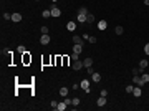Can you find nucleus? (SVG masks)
<instances>
[{
    "instance_id": "bb28decb",
    "label": "nucleus",
    "mask_w": 149,
    "mask_h": 111,
    "mask_svg": "<svg viewBox=\"0 0 149 111\" xmlns=\"http://www.w3.org/2000/svg\"><path fill=\"white\" fill-rule=\"evenodd\" d=\"M48 33V27H41V35H47Z\"/></svg>"
},
{
    "instance_id": "c9c22d12",
    "label": "nucleus",
    "mask_w": 149,
    "mask_h": 111,
    "mask_svg": "<svg viewBox=\"0 0 149 111\" xmlns=\"http://www.w3.org/2000/svg\"><path fill=\"white\" fill-rule=\"evenodd\" d=\"M51 2H56V0H51Z\"/></svg>"
},
{
    "instance_id": "cd10ccee",
    "label": "nucleus",
    "mask_w": 149,
    "mask_h": 111,
    "mask_svg": "<svg viewBox=\"0 0 149 111\" xmlns=\"http://www.w3.org/2000/svg\"><path fill=\"white\" fill-rule=\"evenodd\" d=\"M3 20H12V15L10 13H3Z\"/></svg>"
},
{
    "instance_id": "dca6fc26",
    "label": "nucleus",
    "mask_w": 149,
    "mask_h": 111,
    "mask_svg": "<svg viewBox=\"0 0 149 111\" xmlns=\"http://www.w3.org/2000/svg\"><path fill=\"white\" fill-rule=\"evenodd\" d=\"M86 22H88V23H93L94 22V15L93 13H88V15H86Z\"/></svg>"
},
{
    "instance_id": "aec40b11",
    "label": "nucleus",
    "mask_w": 149,
    "mask_h": 111,
    "mask_svg": "<svg viewBox=\"0 0 149 111\" xmlns=\"http://www.w3.org/2000/svg\"><path fill=\"white\" fill-rule=\"evenodd\" d=\"M60 94H61L63 98H65V96H68V88H65V86H63V88L60 90Z\"/></svg>"
},
{
    "instance_id": "72a5a7b5",
    "label": "nucleus",
    "mask_w": 149,
    "mask_h": 111,
    "mask_svg": "<svg viewBox=\"0 0 149 111\" xmlns=\"http://www.w3.org/2000/svg\"><path fill=\"white\" fill-rule=\"evenodd\" d=\"M51 108H53V110H56V108H58V103H56V101H51Z\"/></svg>"
},
{
    "instance_id": "c85d7f7f",
    "label": "nucleus",
    "mask_w": 149,
    "mask_h": 111,
    "mask_svg": "<svg viewBox=\"0 0 149 111\" xmlns=\"http://www.w3.org/2000/svg\"><path fill=\"white\" fill-rule=\"evenodd\" d=\"M80 104V98H73V106H78Z\"/></svg>"
},
{
    "instance_id": "1a4fd4ad",
    "label": "nucleus",
    "mask_w": 149,
    "mask_h": 111,
    "mask_svg": "<svg viewBox=\"0 0 149 111\" xmlns=\"http://www.w3.org/2000/svg\"><path fill=\"white\" fill-rule=\"evenodd\" d=\"M66 28H68V32H74V30H76V23H74V22H68V23H66Z\"/></svg>"
},
{
    "instance_id": "2eb2a0df",
    "label": "nucleus",
    "mask_w": 149,
    "mask_h": 111,
    "mask_svg": "<svg viewBox=\"0 0 149 111\" xmlns=\"http://www.w3.org/2000/svg\"><path fill=\"white\" fill-rule=\"evenodd\" d=\"M66 106H68V104H66L65 101H63V103H58V108H56V110H58V111H65Z\"/></svg>"
},
{
    "instance_id": "f704fd0d",
    "label": "nucleus",
    "mask_w": 149,
    "mask_h": 111,
    "mask_svg": "<svg viewBox=\"0 0 149 111\" xmlns=\"http://www.w3.org/2000/svg\"><path fill=\"white\" fill-rule=\"evenodd\" d=\"M99 94H101V96H108V91H106V90H101Z\"/></svg>"
},
{
    "instance_id": "5701e85b",
    "label": "nucleus",
    "mask_w": 149,
    "mask_h": 111,
    "mask_svg": "<svg viewBox=\"0 0 149 111\" xmlns=\"http://www.w3.org/2000/svg\"><path fill=\"white\" fill-rule=\"evenodd\" d=\"M71 60H73V61H76V60H80V53H71Z\"/></svg>"
},
{
    "instance_id": "f03ea898",
    "label": "nucleus",
    "mask_w": 149,
    "mask_h": 111,
    "mask_svg": "<svg viewBox=\"0 0 149 111\" xmlns=\"http://www.w3.org/2000/svg\"><path fill=\"white\" fill-rule=\"evenodd\" d=\"M51 17H56V18H58V17H60V15H61V10L58 9V7H56V5H53V7H51Z\"/></svg>"
},
{
    "instance_id": "4be33fe9",
    "label": "nucleus",
    "mask_w": 149,
    "mask_h": 111,
    "mask_svg": "<svg viewBox=\"0 0 149 111\" xmlns=\"http://www.w3.org/2000/svg\"><path fill=\"white\" fill-rule=\"evenodd\" d=\"M114 32H116V35H123L124 28H123V27H116V30H114Z\"/></svg>"
},
{
    "instance_id": "4468645a",
    "label": "nucleus",
    "mask_w": 149,
    "mask_h": 111,
    "mask_svg": "<svg viewBox=\"0 0 149 111\" xmlns=\"http://www.w3.org/2000/svg\"><path fill=\"white\" fill-rule=\"evenodd\" d=\"M73 51H74V53H81V51H83V45H74L73 46Z\"/></svg>"
},
{
    "instance_id": "9b49d317",
    "label": "nucleus",
    "mask_w": 149,
    "mask_h": 111,
    "mask_svg": "<svg viewBox=\"0 0 149 111\" xmlns=\"http://www.w3.org/2000/svg\"><path fill=\"white\" fill-rule=\"evenodd\" d=\"M91 80H93L94 83H99V81H101V75L99 73H93L91 75Z\"/></svg>"
},
{
    "instance_id": "f3484780",
    "label": "nucleus",
    "mask_w": 149,
    "mask_h": 111,
    "mask_svg": "<svg viewBox=\"0 0 149 111\" xmlns=\"http://www.w3.org/2000/svg\"><path fill=\"white\" fill-rule=\"evenodd\" d=\"M104 104H106V96H101L98 100V106H104Z\"/></svg>"
},
{
    "instance_id": "20e7f679",
    "label": "nucleus",
    "mask_w": 149,
    "mask_h": 111,
    "mask_svg": "<svg viewBox=\"0 0 149 111\" xmlns=\"http://www.w3.org/2000/svg\"><path fill=\"white\" fill-rule=\"evenodd\" d=\"M50 40H51V38H50V35H41V38H40V43H41V45H48V43H50Z\"/></svg>"
},
{
    "instance_id": "c756f323",
    "label": "nucleus",
    "mask_w": 149,
    "mask_h": 111,
    "mask_svg": "<svg viewBox=\"0 0 149 111\" xmlns=\"http://www.w3.org/2000/svg\"><path fill=\"white\" fill-rule=\"evenodd\" d=\"M23 55H25V58H23V61H25V63H28V61H30V60H32V58H30V56H28L27 53H23Z\"/></svg>"
},
{
    "instance_id": "7c9ffc66",
    "label": "nucleus",
    "mask_w": 149,
    "mask_h": 111,
    "mask_svg": "<svg viewBox=\"0 0 149 111\" xmlns=\"http://www.w3.org/2000/svg\"><path fill=\"white\" fill-rule=\"evenodd\" d=\"M132 90H134V86H131V85H129V86H126V91H128V93H132Z\"/></svg>"
},
{
    "instance_id": "b1692460",
    "label": "nucleus",
    "mask_w": 149,
    "mask_h": 111,
    "mask_svg": "<svg viewBox=\"0 0 149 111\" xmlns=\"http://www.w3.org/2000/svg\"><path fill=\"white\" fill-rule=\"evenodd\" d=\"M63 101H65L66 104H68V106H70V104H73V100H70L68 96H65V100H63Z\"/></svg>"
},
{
    "instance_id": "6ab92c4d",
    "label": "nucleus",
    "mask_w": 149,
    "mask_h": 111,
    "mask_svg": "<svg viewBox=\"0 0 149 111\" xmlns=\"http://www.w3.org/2000/svg\"><path fill=\"white\" fill-rule=\"evenodd\" d=\"M146 66H148V60H141V61H139V68H141V70H144Z\"/></svg>"
},
{
    "instance_id": "a878e982",
    "label": "nucleus",
    "mask_w": 149,
    "mask_h": 111,
    "mask_svg": "<svg viewBox=\"0 0 149 111\" xmlns=\"http://www.w3.org/2000/svg\"><path fill=\"white\" fill-rule=\"evenodd\" d=\"M141 71H142L141 68H132V75H139Z\"/></svg>"
},
{
    "instance_id": "9d476101",
    "label": "nucleus",
    "mask_w": 149,
    "mask_h": 111,
    "mask_svg": "<svg viewBox=\"0 0 149 111\" xmlns=\"http://www.w3.org/2000/svg\"><path fill=\"white\" fill-rule=\"evenodd\" d=\"M132 94H134L136 98H139L141 94H142V90H141V86H136V88L132 90Z\"/></svg>"
},
{
    "instance_id": "6e6552de",
    "label": "nucleus",
    "mask_w": 149,
    "mask_h": 111,
    "mask_svg": "<svg viewBox=\"0 0 149 111\" xmlns=\"http://www.w3.org/2000/svg\"><path fill=\"white\" fill-rule=\"evenodd\" d=\"M71 40H73V43H74V45H83V38H81V37H78V35H74V37L71 38Z\"/></svg>"
},
{
    "instance_id": "7ed1b4c3",
    "label": "nucleus",
    "mask_w": 149,
    "mask_h": 111,
    "mask_svg": "<svg viewBox=\"0 0 149 111\" xmlns=\"http://www.w3.org/2000/svg\"><path fill=\"white\" fill-rule=\"evenodd\" d=\"M132 81H134V85H136V86H142V85H144V81H142V78H141L139 75H134Z\"/></svg>"
},
{
    "instance_id": "ddd939ff",
    "label": "nucleus",
    "mask_w": 149,
    "mask_h": 111,
    "mask_svg": "<svg viewBox=\"0 0 149 111\" xmlns=\"http://www.w3.org/2000/svg\"><path fill=\"white\" fill-rule=\"evenodd\" d=\"M83 65L86 66V68H90V66L93 65V58H84V60H83Z\"/></svg>"
},
{
    "instance_id": "f257e3e1",
    "label": "nucleus",
    "mask_w": 149,
    "mask_h": 111,
    "mask_svg": "<svg viewBox=\"0 0 149 111\" xmlns=\"http://www.w3.org/2000/svg\"><path fill=\"white\" fill-rule=\"evenodd\" d=\"M86 15H88V9H86V7H81V9L78 10V15H76V20L83 23V22H86Z\"/></svg>"
},
{
    "instance_id": "39448f33",
    "label": "nucleus",
    "mask_w": 149,
    "mask_h": 111,
    "mask_svg": "<svg viewBox=\"0 0 149 111\" xmlns=\"http://www.w3.org/2000/svg\"><path fill=\"white\" fill-rule=\"evenodd\" d=\"M80 86H81V88H83V90H84L86 93H90V81H88V80H83Z\"/></svg>"
},
{
    "instance_id": "a211bd4d",
    "label": "nucleus",
    "mask_w": 149,
    "mask_h": 111,
    "mask_svg": "<svg viewBox=\"0 0 149 111\" xmlns=\"http://www.w3.org/2000/svg\"><path fill=\"white\" fill-rule=\"evenodd\" d=\"M41 15H43V18H48V17H51V10H43V12H41Z\"/></svg>"
},
{
    "instance_id": "393cba45",
    "label": "nucleus",
    "mask_w": 149,
    "mask_h": 111,
    "mask_svg": "<svg viewBox=\"0 0 149 111\" xmlns=\"http://www.w3.org/2000/svg\"><path fill=\"white\" fill-rule=\"evenodd\" d=\"M141 78H142V81H144V83H149V75H142Z\"/></svg>"
},
{
    "instance_id": "2f4dec72",
    "label": "nucleus",
    "mask_w": 149,
    "mask_h": 111,
    "mask_svg": "<svg viewBox=\"0 0 149 111\" xmlns=\"http://www.w3.org/2000/svg\"><path fill=\"white\" fill-rule=\"evenodd\" d=\"M144 53L149 55V43H146V46H144Z\"/></svg>"
},
{
    "instance_id": "423d86ee",
    "label": "nucleus",
    "mask_w": 149,
    "mask_h": 111,
    "mask_svg": "<svg viewBox=\"0 0 149 111\" xmlns=\"http://www.w3.org/2000/svg\"><path fill=\"white\" fill-rule=\"evenodd\" d=\"M83 61H80V60H76V61H74L73 63V70H76V71H78V70H81V68H83Z\"/></svg>"
},
{
    "instance_id": "f8f14e48",
    "label": "nucleus",
    "mask_w": 149,
    "mask_h": 111,
    "mask_svg": "<svg viewBox=\"0 0 149 111\" xmlns=\"http://www.w3.org/2000/svg\"><path fill=\"white\" fill-rule=\"evenodd\" d=\"M22 15L20 13H12V22H22Z\"/></svg>"
},
{
    "instance_id": "412c9836",
    "label": "nucleus",
    "mask_w": 149,
    "mask_h": 111,
    "mask_svg": "<svg viewBox=\"0 0 149 111\" xmlns=\"http://www.w3.org/2000/svg\"><path fill=\"white\" fill-rule=\"evenodd\" d=\"M17 51H18L20 55H23V53H27V50H25V46H23V45H20L18 48H17Z\"/></svg>"
},
{
    "instance_id": "0eeeda50",
    "label": "nucleus",
    "mask_w": 149,
    "mask_h": 111,
    "mask_svg": "<svg viewBox=\"0 0 149 111\" xmlns=\"http://www.w3.org/2000/svg\"><path fill=\"white\" fill-rule=\"evenodd\" d=\"M106 27H108V23H106V20H99L98 22V30H106Z\"/></svg>"
},
{
    "instance_id": "473e14b6",
    "label": "nucleus",
    "mask_w": 149,
    "mask_h": 111,
    "mask_svg": "<svg viewBox=\"0 0 149 111\" xmlns=\"http://www.w3.org/2000/svg\"><path fill=\"white\" fill-rule=\"evenodd\" d=\"M88 42H90V43H96V37H90Z\"/></svg>"
}]
</instances>
